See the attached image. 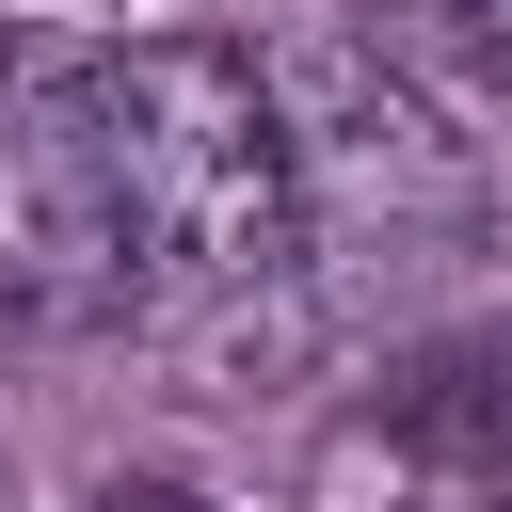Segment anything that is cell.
<instances>
[{
    "mask_svg": "<svg viewBox=\"0 0 512 512\" xmlns=\"http://www.w3.org/2000/svg\"><path fill=\"white\" fill-rule=\"evenodd\" d=\"M96 512H208V496H176V480H112Z\"/></svg>",
    "mask_w": 512,
    "mask_h": 512,
    "instance_id": "obj_4",
    "label": "cell"
},
{
    "mask_svg": "<svg viewBox=\"0 0 512 512\" xmlns=\"http://www.w3.org/2000/svg\"><path fill=\"white\" fill-rule=\"evenodd\" d=\"M128 320H224L304 272V128L224 32H64Z\"/></svg>",
    "mask_w": 512,
    "mask_h": 512,
    "instance_id": "obj_1",
    "label": "cell"
},
{
    "mask_svg": "<svg viewBox=\"0 0 512 512\" xmlns=\"http://www.w3.org/2000/svg\"><path fill=\"white\" fill-rule=\"evenodd\" d=\"M432 32H448V64L480 96H512V0H432Z\"/></svg>",
    "mask_w": 512,
    "mask_h": 512,
    "instance_id": "obj_3",
    "label": "cell"
},
{
    "mask_svg": "<svg viewBox=\"0 0 512 512\" xmlns=\"http://www.w3.org/2000/svg\"><path fill=\"white\" fill-rule=\"evenodd\" d=\"M0 320H16V336H96V320H128L112 224H96V160H80L64 32H0Z\"/></svg>",
    "mask_w": 512,
    "mask_h": 512,
    "instance_id": "obj_2",
    "label": "cell"
},
{
    "mask_svg": "<svg viewBox=\"0 0 512 512\" xmlns=\"http://www.w3.org/2000/svg\"><path fill=\"white\" fill-rule=\"evenodd\" d=\"M0 512H16V496H0Z\"/></svg>",
    "mask_w": 512,
    "mask_h": 512,
    "instance_id": "obj_5",
    "label": "cell"
}]
</instances>
